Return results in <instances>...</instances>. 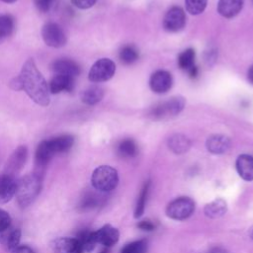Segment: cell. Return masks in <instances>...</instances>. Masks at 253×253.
Instances as JSON below:
<instances>
[{
  "instance_id": "cell-4",
  "label": "cell",
  "mask_w": 253,
  "mask_h": 253,
  "mask_svg": "<svg viewBox=\"0 0 253 253\" xmlns=\"http://www.w3.org/2000/svg\"><path fill=\"white\" fill-rule=\"evenodd\" d=\"M185 107V100L181 96H175L167 101L154 105L148 113V117L155 121L166 120L178 115Z\"/></svg>"
},
{
  "instance_id": "cell-10",
  "label": "cell",
  "mask_w": 253,
  "mask_h": 253,
  "mask_svg": "<svg viewBox=\"0 0 253 253\" xmlns=\"http://www.w3.org/2000/svg\"><path fill=\"white\" fill-rule=\"evenodd\" d=\"M54 154L50 151L46 140H42L37 147L35 154V171L37 175L43 178L45 169Z\"/></svg>"
},
{
  "instance_id": "cell-30",
  "label": "cell",
  "mask_w": 253,
  "mask_h": 253,
  "mask_svg": "<svg viewBox=\"0 0 253 253\" xmlns=\"http://www.w3.org/2000/svg\"><path fill=\"white\" fill-rule=\"evenodd\" d=\"M100 202H101V198L97 194L92 192H86L80 201L79 208L82 211H88L99 206Z\"/></svg>"
},
{
  "instance_id": "cell-19",
  "label": "cell",
  "mask_w": 253,
  "mask_h": 253,
  "mask_svg": "<svg viewBox=\"0 0 253 253\" xmlns=\"http://www.w3.org/2000/svg\"><path fill=\"white\" fill-rule=\"evenodd\" d=\"M235 167L239 176L245 181L253 180V156L241 154L237 157Z\"/></svg>"
},
{
  "instance_id": "cell-40",
  "label": "cell",
  "mask_w": 253,
  "mask_h": 253,
  "mask_svg": "<svg viewBox=\"0 0 253 253\" xmlns=\"http://www.w3.org/2000/svg\"><path fill=\"white\" fill-rule=\"evenodd\" d=\"M209 253H226V251L221 247H212Z\"/></svg>"
},
{
  "instance_id": "cell-31",
  "label": "cell",
  "mask_w": 253,
  "mask_h": 253,
  "mask_svg": "<svg viewBox=\"0 0 253 253\" xmlns=\"http://www.w3.org/2000/svg\"><path fill=\"white\" fill-rule=\"evenodd\" d=\"M120 59L125 64H131L138 59V51L132 45H125L119 53Z\"/></svg>"
},
{
  "instance_id": "cell-3",
  "label": "cell",
  "mask_w": 253,
  "mask_h": 253,
  "mask_svg": "<svg viewBox=\"0 0 253 253\" xmlns=\"http://www.w3.org/2000/svg\"><path fill=\"white\" fill-rule=\"evenodd\" d=\"M119 183V175L115 168L109 165L97 167L91 176V184L99 192H111Z\"/></svg>"
},
{
  "instance_id": "cell-22",
  "label": "cell",
  "mask_w": 253,
  "mask_h": 253,
  "mask_svg": "<svg viewBox=\"0 0 253 253\" xmlns=\"http://www.w3.org/2000/svg\"><path fill=\"white\" fill-rule=\"evenodd\" d=\"M169 148L176 154H182L189 150L191 146L190 139L181 133H175L168 139Z\"/></svg>"
},
{
  "instance_id": "cell-21",
  "label": "cell",
  "mask_w": 253,
  "mask_h": 253,
  "mask_svg": "<svg viewBox=\"0 0 253 253\" xmlns=\"http://www.w3.org/2000/svg\"><path fill=\"white\" fill-rule=\"evenodd\" d=\"M16 177L4 174V181L0 188V204H6L11 201V199L16 195L17 190Z\"/></svg>"
},
{
  "instance_id": "cell-25",
  "label": "cell",
  "mask_w": 253,
  "mask_h": 253,
  "mask_svg": "<svg viewBox=\"0 0 253 253\" xmlns=\"http://www.w3.org/2000/svg\"><path fill=\"white\" fill-rule=\"evenodd\" d=\"M84 252H91L94 250L97 242L95 240L94 231L89 229H81L76 236Z\"/></svg>"
},
{
  "instance_id": "cell-8",
  "label": "cell",
  "mask_w": 253,
  "mask_h": 253,
  "mask_svg": "<svg viewBox=\"0 0 253 253\" xmlns=\"http://www.w3.org/2000/svg\"><path fill=\"white\" fill-rule=\"evenodd\" d=\"M28 159V148L26 145L18 146L9 156L5 163L4 174L16 177L22 170Z\"/></svg>"
},
{
  "instance_id": "cell-24",
  "label": "cell",
  "mask_w": 253,
  "mask_h": 253,
  "mask_svg": "<svg viewBox=\"0 0 253 253\" xmlns=\"http://www.w3.org/2000/svg\"><path fill=\"white\" fill-rule=\"evenodd\" d=\"M104 96V91L99 86H91L83 90L80 94L81 101L86 105H95L99 103Z\"/></svg>"
},
{
  "instance_id": "cell-16",
  "label": "cell",
  "mask_w": 253,
  "mask_h": 253,
  "mask_svg": "<svg viewBox=\"0 0 253 253\" xmlns=\"http://www.w3.org/2000/svg\"><path fill=\"white\" fill-rule=\"evenodd\" d=\"M230 139L223 134H212L206 141L207 149L212 154H223L230 148Z\"/></svg>"
},
{
  "instance_id": "cell-12",
  "label": "cell",
  "mask_w": 253,
  "mask_h": 253,
  "mask_svg": "<svg viewBox=\"0 0 253 253\" xmlns=\"http://www.w3.org/2000/svg\"><path fill=\"white\" fill-rule=\"evenodd\" d=\"M172 84V76L168 71L165 70H157L153 72L149 79L150 89L157 94L166 93L171 89Z\"/></svg>"
},
{
  "instance_id": "cell-43",
  "label": "cell",
  "mask_w": 253,
  "mask_h": 253,
  "mask_svg": "<svg viewBox=\"0 0 253 253\" xmlns=\"http://www.w3.org/2000/svg\"><path fill=\"white\" fill-rule=\"evenodd\" d=\"M3 181H4V174L0 175V188H1V186H2V183H3Z\"/></svg>"
},
{
  "instance_id": "cell-33",
  "label": "cell",
  "mask_w": 253,
  "mask_h": 253,
  "mask_svg": "<svg viewBox=\"0 0 253 253\" xmlns=\"http://www.w3.org/2000/svg\"><path fill=\"white\" fill-rule=\"evenodd\" d=\"M208 0H185L187 11L192 15H199L204 12L207 7Z\"/></svg>"
},
{
  "instance_id": "cell-13",
  "label": "cell",
  "mask_w": 253,
  "mask_h": 253,
  "mask_svg": "<svg viewBox=\"0 0 253 253\" xmlns=\"http://www.w3.org/2000/svg\"><path fill=\"white\" fill-rule=\"evenodd\" d=\"M94 236L97 243H100L108 248L118 242L120 238V232L113 225L105 224L100 229L94 231Z\"/></svg>"
},
{
  "instance_id": "cell-6",
  "label": "cell",
  "mask_w": 253,
  "mask_h": 253,
  "mask_svg": "<svg viewBox=\"0 0 253 253\" xmlns=\"http://www.w3.org/2000/svg\"><path fill=\"white\" fill-rule=\"evenodd\" d=\"M116 71V65L110 58L98 59L90 68L88 78L91 82L99 83L111 79Z\"/></svg>"
},
{
  "instance_id": "cell-1",
  "label": "cell",
  "mask_w": 253,
  "mask_h": 253,
  "mask_svg": "<svg viewBox=\"0 0 253 253\" xmlns=\"http://www.w3.org/2000/svg\"><path fill=\"white\" fill-rule=\"evenodd\" d=\"M20 78L23 84V90L27 95L40 106H48L50 102L48 84L38 69L33 58H29L23 64Z\"/></svg>"
},
{
  "instance_id": "cell-38",
  "label": "cell",
  "mask_w": 253,
  "mask_h": 253,
  "mask_svg": "<svg viewBox=\"0 0 253 253\" xmlns=\"http://www.w3.org/2000/svg\"><path fill=\"white\" fill-rule=\"evenodd\" d=\"M137 227L141 230H144V231H152L155 228V224L150 220H141L137 224Z\"/></svg>"
},
{
  "instance_id": "cell-20",
  "label": "cell",
  "mask_w": 253,
  "mask_h": 253,
  "mask_svg": "<svg viewBox=\"0 0 253 253\" xmlns=\"http://www.w3.org/2000/svg\"><path fill=\"white\" fill-rule=\"evenodd\" d=\"M244 0H218L217 12L224 18L236 16L243 7Z\"/></svg>"
},
{
  "instance_id": "cell-7",
  "label": "cell",
  "mask_w": 253,
  "mask_h": 253,
  "mask_svg": "<svg viewBox=\"0 0 253 253\" xmlns=\"http://www.w3.org/2000/svg\"><path fill=\"white\" fill-rule=\"evenodd\" d=\"M42 37L44 43L50 47H62L66 43V36L62 28L53 22H48L42 29Z\"/></svg>"
},
{
  "instance_id": "cell-32",
  "label": "cell",
  "mask_w": 253,
  "mask_h": 253,
  "mask_svg": "<svg viewBox=\"0 0 253 253\" xmlns=\"http://www.w3.org/2000/svg\"><path fill=\"white\" fill-rule=\"evenodd\" d=\"M147 250V242L146 240H136L125 245L121 253H146Z\"/></svg>"
},
{
  "instance_id": "cell-44",
  "label": "cell",
  "mask_w": 253,
  "mask_h": 253,
  "mask_svg": "<svg viewBox=\"0 0 253 253\" xmlns=\"http://www.w3.org/2000/svg\"><path fill=\"white\" fill-rule=\"evenodd\" d=\"M100 253H108V249H107V247H106V248H104L103 250H101V251H100Z\"/></svg>"
},
{
  "instance_id": "cell-27",
  "label": "cell",
  "mask_w": 253,
  "mask_h": 253,
  "mask_svg": "<svg viewBox=\"0 0 253 253\" xmlns=\"http://www.w3.org/2000/svg\"><path fill=\"white\" fill-rule=\"evenodd\" d=\"M196 52L193 48H187L182 51L178 56V65L182 70L189 71L193 66H195Z\"/></svg>"
},
{
  "instance_id": "cell-17",
  "label": "cell",
  "mask_w": 253,
  "mask_h": 253,
  "mask_svg": "<svg viewBox=\"0 0 253 253\" xmlns=\"http://www.w3.org/2000/svg\"><path fill=\"white\" fill-rule=\"evenodd\" d=\"M74 87V78L55 74L48 83V90L50 94H58L63 91L70 92Z\"/></svg>"
},
{
  "instance_id": "cell-26",
  "label": "cell",
  "mask_w": 253,
  "mask_h": 253,
  "mask_svg": "<svg viewBox=\"0 0 253 253\" xmlns=\"http://www.w3.org/2000/svg\"><path fill=\"white\" fill-rule=\"evenodd\" d=\"M118 153L124 158H131L137 154V145L131 138L122 140L118 145Z\"/></svg>"
},
{
  "instance_id": "cell-11",
  "label": "cell",
  "mask_w": 253,
  "mask_h": 253,
  "mask_svg": "<svg viewBox=\"0 0 253 253\" xmlns=\"http://www.w3.org/2000/svg\"><path fill=\"white\" fill-rule=\"evenodd\" d=\"M49 246L54 253H84L76 237H58L51 240Z\"/></svg>"
},
{
  "instance_id": "cell-39",
  "label": "cell",
  "mask_w": 253,
  "mask_h": 253,
  "mask_svg": "<svg viewBox=\"0 0 253 253\" xmlns=\"http://www.w3.org/2000/svg\"><path fill=\"white\" fill-rule=\"evenodd\" d=\"M11 252L12 253H35L34 250L28 245H19Z\"/></svg>"
},
{
  "instance_id": "cell-2",
  "label": "cell",
  "mask_w": 253,
  "mask_h": 253,
  "mask_svg": "<svg viewBox=\"0 0 253 253\" xmlns=\"http://www.w3.org/2000/svg\"><path fill=\"white\" fill-rule=\"evenodd\" d=\"M42 178L36 173H30L18 180L16 198L21 208H27L38 198L42 190Z\"/></svg>"
},
{
  "instance_id": "cell-5",
  "label": "cell",
  "mask_w": 253,
  "mask_h": 253,
  "mask_svg": "<svg viewBox=\"0 0 253 253\" xmlns=\"http://www.w3.org/2000/svg\"><path fill=\"white\" fill-rule=\"evenodd\" d=\"M195 202L189 197H179L170 202L166 207V214L175 220H184L195 211Z\"/></svg>"
},
{
  "instance_id": "cell-42",
  "label": "cell",
  "mask_w": 253,
  "mask_h": 253,
  "mask_svg": "<svg viewBox=\"0 0 253 253\" xmlns=\"http://www.w3.org/2000/svg\"><path fill=\"white\" fill-rule=\"evenodd\" d=\"M0 1H2V2H4V3H8V4H11V3H14V2H16L17 0H0Z\"/></svg>"
},
{
  "instance_id": "cell-45",
  "label": "cell",
  "mask_w": 253,
  "mask_h": 253,
  "mask_svg": "<svg viewBox=\"0 0 253 253\" xmlns=\"http://www.w3.org/2000/svg\"><path fill=\"white\" fill-rule=\"evenodd\" d=\"M250 235H251V238H252V239H253V231H252V232H251V234H250Z\"/></svg>"
},
{
  "instance_id": "cell-36",
  "label": "cell",
  "mask_w": 253,
  "mask_h": 253,
  "mask_svg": "<svg viewBox=\"0 0 253 253\" xmlns=\"http://www.w3.org/2000/svg\"><path fill=\"white\" fill-rule=\"evenodd\" d=\"M71 3L79 9H89L96 3L97 0H70Z\"/></svg>"
},
{
  "instance_id": "cell-15",
  "label": "cell",
  "mask_w": 253,
  "mask_h": 253,
  "mask_svg": "<svg viewBox=\"0 0 253 253\" xmlns=\"http://www.w3.org/2000/svg\"><path fill=\"white\" fill-rule=\"evenodd\" d=\"M21 235V229L10 226L0 232V245L4 250L12 251L19 246Z\"/></svg>"
},
{
  "instance_id": "cell-41",
  "label": "cell",
  "mask_w": 253,
  "mask_h": 253,
  "mask_svg": "<svg viewBox=\"0 0 253 253\" xmlns=\"http://www.w3.org/2000/svg\"><path fill=\"white\" fill-rule=\"evenodd\" d=\"M247 78H248V81H249L251 84H253V65H251L250 68L248 69Z\"/></svg>"
},
{
  "instance_id": "cell-35",
  "label": "cell",
  "mask_w": 253,
  "mask_h": 253,
  "mask_svg": "<svg viewBox=\"0 0 253 253\" xmlns=\"http://www.w3.org/2000/svg\"><path fill=\"white\" fill-rule=\"evenodd\" d=\"M33 1L37 9L42 13H45L49 11V9L54 3V0H33Z\"/></svg>"
},
{
  "instance_id": "cell-34",
  "label": "cell",
  "mask_w": 253,
  "mask_h": 253,
  "mask_svg": "<svg viewBox=\"0 0 253 253\" xmlns=\"http://www.w3.org/2000/svg\"><path fill=\"white\" fill-rule=\"evenodd\" d=\"M11 221H12V218L10 214L3 209H0V232L10 227Z\"/></svg>"
},
{
  "instance_id": "cell-14",
  "label": "cell",
  "mask_w": 253,
  "mask_h": 253,
  "mask_svg": "<svg viewBox=\"0 0 253 253\" xmlns=\"http://www.w3.org/2000/svg\"><path fill=\"white\" fill-rule=\"evenodd\" d=\"M51 69L54 74L65 75L74 79L80 74L79 65L75 61L66 58L54 60L51 64Z\"/></svg>"
},
{
  "instance_id": "cell-9",
  "label": "cell",
  "mask_w": 253,
  "mask_h": 253,
  "mask_svg": "<svg viewBox=\"0 0 253 253\" xmlns=\"http://www.w3.org/2000/svg\"><path fill=\"white\" fill-rule=\"evenodd\" d=\"M186 24L184 10L179 6L171 7L163 18V28L168 32H179Z\"/></svg>"
},
{
  "instance_id": "cell-23",
  "label": "cell",
  "mask_w": 253,
  "mask_h": 253,
  "mask_svg": "<svg viewBox=\"0 0 253 253\" xmlns=\"http://www.w3.org/2000/svg\"><path fill=\"white\" fill-rule=\"evenodd\" d=\"M227 211V204L222 199H215L207 204L204 208L205 214L210 218H218L225 214Z\"/></svg>"
},
{
  "instance_id": "cell-28",
  "label": "cell",
  "mask_w": 253,
  "mask_h": 253,
  "mask_svg": "<svg viewBox=\"0 0 253 253\" xmlns=\"http://www.w3.org/2000/svg\"><path fill=\"white\" fill-rule=\"evenodd\" d=\"M14 28V18L8 14H0V40L11 36Z\"/></svg>"
},
{
  "instance_id": "cell-29",
  "label": "cell",
  "mask_w": 253,
  "mask_h": 253,
  "mask_svg": "<svg viewBox=\"0 0 253 253\" xmlns=\"http://www.w3.org/2000/svg\"><path fill=\"white\" fill-rule=\"evenodd\" d=\"M149 186H150V182L149 181L145 182L140 193H139V196L136 201L135 209H134V217L135 218L140 217L144 211L146 201H147V196H148V191H149Z\"/></svg>"
},
{
  "instance_id": "cell-37",
  "label": "cell",
  "mask_w": 253,
  "mask_h": 253,
  "mask_svg": "<svg viewBox=\"0 0 253 253\" xmlns=\"http://www.w3.org/2000/svg\"><path fill=\"white\" fill-rule=\"evenodd\" d=\"M9 87L14 90V91H22L23 90V84H22V80L20 78V76H16L14 78H12L9 81Z\"/></svg>"
},
{
  "instance_id": "cell-18",
  "label": "cell",
  "mask_w": 253,
  "mask_h": 253,
  "mask_svg": "<svg viewBox=\"0 0 253 253\" xmlns=\"http://www.w3.org/2000/svg\"><path fill=\"white\" fill-rule=\"evenodd\" d=\"M45 140L50 151L54 155L68 151L74 144V137L70 134H62Z\"/></svg>"
}]
</instances>
